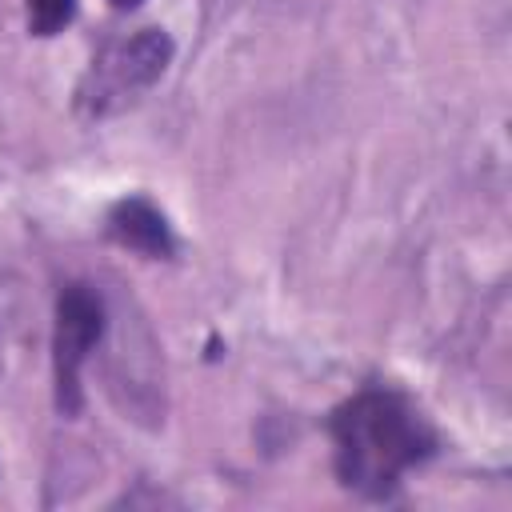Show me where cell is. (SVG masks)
I'll list each match as a JSON object with an SVG mask.
<instances>
[{"instance_id":"1","label":"cell","mask_w":512,"mask_h":512,"mask_svg":"<svg viewBox=\"0 0 512 512\" xmlns=\"http://www.w3.org/2000/svg\"><path fill=\"white\" fill-rule=\"evenodd\" d=\"M328 436L340 484L368 500H388L412 468L436 456L432 424L392 388H364L336 404Z\"/></svg>"},{"instance_id":"2","label":"cell","mask_w":512,"mask_h":512,"mask_svg":"<svg viewBox=\"0 0 512 512\" xmlns=\"http://www.w3.org/2000/svg\"><path fill=\"white\" fill-rule=\"evenodd\" d=\"M172 64V36L164 28H140L124 40H112L100 56H92L80 88L76 108L92 120L120 112L140 92H148Z\"/></svg>"},{"instance_id":"3","label":"cell","mask_w":512,"mask_h":512,"mask_svg":"<svg viewBox=\"0 0 512 512\" xmlns=\"http://www.w3.org/2000/svg\"><path fill=\"white\" fill-rule=\"evenodd\" d=\"M104 296L84 284L72 280L60 288L56 296V328H52V380H56V412L60 416H76L84 408V392H80V372L92 356V348L104 336Z\"/></svg>"},{"instance_id":"4","label":"cell","mask_w":512,"mask_h":512,"mask_svg":"<svg viewBox=\"0 0 512 512\" xmlns=\"http://www.w3.org/2000/svg\"><path fill=\"white\" fill-rule=\"evenodd\" d=\"M108 236L120 244V248H132L148 260H168L176 252V236L164 220V212L144 200V196H128V200H116L112 212H108Z\"/></svg>"},{"instance_id":"5","label":"cell","mask_w":512,"mask_h":512,"mask_svg":"<svg viewBox=\"0 0 512 512\" xmlns=\"http://www.w3.org/2000/svg\"><path fill=\"white\" fill-rule=\"evenodd\" d=\"M76 16V0H28V28L36 36H56Z\"/></svg>"},{"instance_id":"6","label":"cell","mask_w":512,"mask_h":512,"mask_svg":"<svg viewBox=\"0 0 512 512\" xmlns=\"http://www.w3.org/2000/svg\"><path fill=\"white\" fill-rule=\"evenodd\" d=\"M108 4H112V8H120V12H124V8H136V4H140V0H108Z\"/></svg>"}]
</instances>
